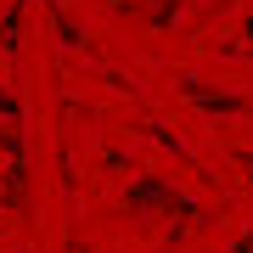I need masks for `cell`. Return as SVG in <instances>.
I'll return each mask as SVG.
<instances>
[]
</instances>
